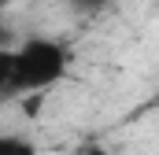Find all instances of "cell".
Returning <instances> with one entry per match:
<instances>
[{
    "mask_svg": "<svg viewBox=\"0 0 159 155\" xmlns=\"http://www.w3.org/2000/svg\"><path fill=\"white\" fill-rule=\"evenodd\" d=\"M70 67V52L56 37H26L19 48H11V85H7V100L11 96H37L48 92L52 85H59Z\"/></svg>",
    "mask_w": 159,
    "mask_h": 155,
    "instance_id": "cell-1",
    "label": "cell"
},
{
    "mask_svg": "<svg viewBox=\"0 0 159 155\" xmlns=\"http://www.w3.org/2000/svg\"><path fill=\"white\" fill-rule=\"evenodd\" d=\"M0 155H37V144L22 133H0Z\"/></svg>",
    "mask_w": 159,
    "mask_h": 155,
    "instance_id": "cell-2",
    "label": "cell"
},
{
    "mask_svg": "<svg viewBox=\"0 0 159 155\" xmlns=\"http://www.w3.org/2000/svg\"><path fill=\"white\" fill-rule=\"evenodd\" d=\"M115 0H63V7L70 15H81V19H93V15H104Z\"/></svg>",
    "mask_w": 159,
    "mask_h": 155,
    "instance_id": "cell-3",
    "label": "cell"
},
{
    "mask_svg": "<svg viewBox=\"0 0 159 155\" xmlns=\"http://www.w3.org/2000/svg\"><path fill=\"white\" fill-rule=\"evenodd\" d=\"M7 85H11V48H0V100H7Z\"/></svg>",
    "mask_w": 159,
    "mask_h": 155,
    "instance_id": "cell-4",
    "label": "cell"
},
{
    "mask_svg": "<svg viewBox=\"0 0 159 155\" xmlns=\"http://www.w3.org/2000/svg\"><path fill=\"white\" fill-rule=\"evenodd\" d=\"M11 4H19V0H0V11H4V7H11Z\"/></svg>",
    "mask_w": 159,
    "mask_h": 155,
    "instance_id": "cell-5",
    "label": "cell"
}]
</instances>
